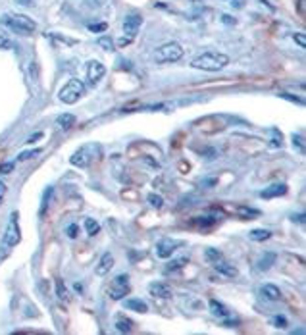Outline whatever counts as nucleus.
I'll use <instances>...</instances> for the list:
<instances>
[{
	"mask_svg": "<svg viewBox=\"0 0 306 335\" xmlns=\"http://www.w3.org/2000/svg\"><path fill=\"white\" fill-rule=\"evenodd\" d=\"M260 295H262L264 299H268V301H279V299H281V291L275 287L274 283L262 285V287H260Z\"/></svg>",
	"mask_w": 306,
	"mask_h": 335,
	"instance_id": "nucleus-14",
	"label": "nucleus"
},
{
	"mask_svg": "<svg viewBox=\"0 0 306 335\" xmlns=\"http://www.w3.org/2000/svg\"><path fill=\"white\" fill-rule=\"evenodd\" d=\"M52 195V187L45 191V197H43V206H41V216H45V212H47V206H49V197Z\"/></svg>",
	"mask_w": 306,
	"mask_h": 335,
	"instance_id": "nucleus-30",
	"label": "nucleus"
},
{
	"mask_svg": "<svg viewBox=\"0 0 306 335\" xmlns=\"http://www.w3.org/2000/svg\"><path fill=\"white\" fill-rule=\"evenodd\" d=\"M285 193H287V185L275 183V185L266 187L264 191L260 193V197H262V199H274V197H281V195H285Z\"/></svg>",
	"mask_w": 306,
	"mask_h": 335,
	"instance_id": "nucleus-13",
	"label": "nucleus"
},
{
	"mask_svg": "<svg viewBox=\"0 0 306 335\" xmlns=\"http://www.w3.org/2000/svg\"><path fill=\"white\" fill-rule=\"evenodd\" d=\"M224 21H226V23H233V19H231V16H224Z\"/></svg>",
	"mask_w": 306,
	"mask_h": 335,
	"instance_id": "nucleus-46",
	"label": "nucleus"
},
{
	"mask_svg": "<svg viewBox=\"0 0 306 335\" xmlns=\"http://www.w3.org/2000/svg\"><path fill=\"white\" fill-rule=\"evenodd\" d=\"M181 245H183V241L168 239V237H166V239L158 241V245H156V256H158V258H170Z\"/></svg>",
	"mask_w": 306,
	"mask_h": 335,
	"instance_id": "nucleus-7",
	"label": "nucleus"
},
{
	"mask_svg": "<svg viewBox=\"0 0 306 335\" xmlns=\"http://www.w3.org/2000/svg\"><path fill=\"white\" fill-rule=\"evenodd\" d=\"M12 170H14V162H4L0 166V174H10Z\"/></svg>",
	"mask_w": 306,
	"mask_h": 335,
	"instance_id": "nucleus-36",
	"label": "nucleus"
},
{
	"mask_svg": "<svg viewBox=\"0 0 306 335\" xmlns=\"http://www.w3.org/2000/svg\"><path fill=\"white\" fill-rule=\"evenodd\" d=\"M146 199H148V202H150V204H152L154 208H162V206H164V199H162L160 195H154V193H152V195H148Z\"/></svg>",
	"mask_w": 306,
	"mask_h": 335,
	"instance_id": "nucleus-26",
	"label": "nucleus"
},
{
	"mask_svg": "<svg viewBox=\"0 0 306 335\" xmlns=\"http://www.w3.org/2000/svg\"><path fill=\"white\" fill-rule=\"evenodd\" d=\"M148 291H150V295L156 297V299H170V297H172L170 285H166V283H162V281L150 283V285H148Z\"/></svg>",
	"mask_w": 306,
	"mask_h": 335,
	"instance_id": "nucleus-10",
	"label": "nucleus"
},
{
	"mask_svg": "<svg viewBox=\"0 0 306 335\" xmlns=\"http://www.w3.org/2000/svg\"><path fill=\"white\" fill-rule=\"evenodd\" d=\"M295 41L299 43V47H301V48H305V47H306V37H305V33H295Z\"/></svg>",
	"mask_w": 306,
	"mask_h": 335,
	"instance_id": "nucleus-37",
	"label": "nucleus"
},
{
	"mask_svg": "<svg viewBox=\"0 0 306 335\" xmlns=\"http://www.w3.org/2000/svg\"><path fill=\"white\" fill-rule=\"evenodd\" d=\"M189 262V258L187 256H181V258H176V260H172L168 266H166V271H176V270H181L185 264Z\"/></svg>",
	"mask_w": 306,
	"mask_h": 335,
	"instance_id": "nucleus-22",
	"label": "nucleus"
},
{
	"mask_svg": "<svg viewBox=\"0 0 306 335\" xmlns=\"http://www.w3.org/2000/svg\"><path fill=\"white\" fill-rule=\"evenodd\" d=\"M87 150H89V146L79 148V150L71 156V164L77 166V168H87V166H89V154H87Z\"/></svg>",
	"mask_w": 306,
	"mask_h": 335,
	"instance_id": "nucleus-16",
	"label": "nucleus"
},
{
	"mask_svg": "<svg viewBox=\"0 0 306 335\" xmlns=\"http://www.w3.org/2000/svg\"><path fill=\"white\" fill-rule=\"evenodd\" d=\"M143 23V17L139 14H131V16H125V21H123V31L127 33L129 37L133 39L137 33H139V27Z\"/></svg>",
	"mask_w": 306,
	"mask_h": 335,
	"instance_id": "nucleus-9",
	"label": "nucleus"
},
{
	"mask_svg": "<svg viewBox=\"0 0 306 335\" xmlns=\"http://www.w3.org/2000/svg\"><path fill=\"white\" fill-rule=\"evenodd\" d=\"M202 183H206V185H214V183H216V179H206V181H202Z\"/></svg>",
	"mask_w": 306,
	"mask_h": 335,
	"instance_id": "nucleus-45",
	"label": "nucleus"
},
{
	"mask_svg": "<svg viewBox=\"0 0 306 335\" xmlns=\"http://www.w3.org/2000/svg\"><path fill=\"white\" fill-rule=\"evenodd\" d=\"M56 124L60 126V129L73 128V126H75V116H73V114H60L58 120H56Z\"/></svg>",
	"mask_w": 306,
	"mask_h": 335,
	"instance_id": "nucleus-18",
	"label": "nucleus"
},
{
	"mask_svg": "<svg viewBox=\"0 0 306 335\" xmlns=\"http://www.w3.org/2000/svg\"><path fill=\"white\" fill-rule=\"evenodd\" d=\"M214 222H216V220H206L204 216H200V218H196V220H194V223H196V225H200V227H208V225H212Z\"/></svg>",
	"mask_w": 306,
	"mask_h": 335,
	"instance_id": "nucleus-35",
	"label": "nucleus"
},
{
	"mask_svg": "<svg viewBox=\"0 0 306 335\" xmlns=\"http://www.w3.org/2000/svg\"><path fill=\"white\" fill-rule=\"evenodd\" d=\"M297 220H299V222H301V223H305V214H299V216H293V222H297Z\"/></svg>",
	"mask_w": 306,
	"mask_h": 335,
	"instance_id": "nucleus-42",
	"label": "nucleus"
},
{
	"mask_svg": "<svg viewBox=\"0 0 306 335\" xmlns=\"http://www.w3.org/2000/svg\"><path fill=\"white\" fill-rule=\"evenodd\" d=\"M123 308L125 310H133V312H146L148 310V304L141 299H125L123 301Z\"/></svg>",
	"mask_w": 306,
	"mask_h": 335,
	"instance_id": "nucleus-17",
	"label": "nucleus"
},
{
	"mask_svg": "<svg viewBox=\"0 0 306 335\" xmlns=\"http://www.w3.org/2000/svg\"><path fill=\"white\" fill-rule=\"evenodd\" d=\"M239 214H241V216H245V218H250V216H258V214H260V212H258V210H252V208H239Z\"/></svg>",
	"mask_w": 306,
	"mask_h": 335,
	"instance_id": "nucleus-32",
	"label": "nucleus"
},
{
	"mask_svg": "<svg viewBox=\"0 0 306 335\" xmlns=\"http://www.w3.org/2000/svg\"><path fill=\"white\" fill-rule=\"evenodd\" d=\"M272 324H274L275 328H281V330H285V328L289 326V322H287L285 316H275V318L272 320Z\"/></svg>",
	"mask_w": 306,
	"mask_h": 335,
	"instance_id": "nucleus-29",
	"label": "nucleus"
},
{
	"mask_svg": "<svg viewBox=\"0 0 306 335\" xmlns=\"http://www.w3.org/2000/svg\"><path fill=\"white\" fill-rule=\"evenodd\" d=\"M206 258H208L210 262H216V260H220L222 258V253L220 251H216V249H206Z\"/></svg>",
	"mask_w": 306,
	"mask_h": 335,
	"instance_id": "nucleus-28",
	"label": "nucleus"
},
{
	"mask_svg": "<svg viewBox=\"0 0 306 335\" xmlns=\"http://www.w3.org/2000/svg\"><path fill=\"white\" fill-rule=\"evenodd\" d=\"M85 95V85L79 79H69L60 91V100L64 104H75Z\"/></svg>",
	"mask_w": 306,
	"mask_h": 335,
	"instance_id": "nucleus-4",
	"label": "nucleus"
},
{
	"mask_svg": "<svg viewBox=\"0 0 306 335\" xmlns=\"http://www.w3.org/2000/svg\"><path fill=\"white\" fill-rule=\"evenodd\" d=\"M293 143H295V146H299V150L301 152H305V144H303V135H293Z\"/></svg>",
	"mask_w": 306,
	"mask_h": 335,
	"instance_id": "nucleus-34",
	"label": "nucleus"
},
{
	"mask_svg": "<svg viewBox=\"0 0 306 335\" xmlns=\"http://www.w3.org/2000/svg\"><path fill=\"white\" fill-rule=\"evenodd\" d=\"M156 62L158 64H172V62H178L183 58V47L179 43H166L162 45L156 54H154Z\"/></svg>",
	"mask_w": 306,
	"mask_h": 335,
	"instance_id": "nucleus-3",
	"label": "nucleus"
},
{
	"mask_svg": "<svg viewBox=\"0 0 306 335\" xmlns=\"http://www.w3.org/2000/svg\"><path fill=\"white\" fill-rule=\"evenodd\" d=\"M56 293H58V299L65 301L67 299V289L64 287V281L62 279H56Z\"/></svg>",
	"mask_w": 306,
	"mask_h": 335,
	"instance_id": "nucleus-25",
	"label": "nucleus"
},
{
	"mask_svg": "<svg viewBox=\"0 0 306 335\" xmlns=\"http://www.w3.org/2000/svg\"><path fill=\"white\" fill-rule=\"evenodd\" d=\"M4 193H6V185H4V183H2V181H0V199H2V197H4Z\"/></svg>",
	"mask_w": 306,
	"mask_h": 335,
	"instance_id": "nucleus-43",
	"label": "nucleus"
},
{
	"mask_svg": "<svg viewBox=\"0 0 306 335\" xmlns=\"http://www.w3.org/2000/svg\"><path fill=\"white\" fill-rule=\"evenodd\" d=\"M43 137V133H35V135H31L29 139H27V143H35V139H41Z\"/></svg>",
	"mask_w": 306,
	"mask_h": 335,
	"instance_id": "nucleus-41",
	"label": "nucleus"
},
{
	"mask_svg": "<svg viewBox=\"0 0 306 335\" xmlns=\"http://www.w3.org/2000/svg\"><path fill=\"white\" fill-rule=\"evenodd\" d=\"M275 258H277V256H275V253H264V255L258 258L256 268L260 271H268L275 264Z\"/></svg>",
	"mask_w": 306,
	"mask_h": 335,
	"instance_id": "nucleus-15",
	"label": "nucleus"
},
{
	"mask_svg": "<svg viewBox=\"0 0 306 335\" xmlns=\"http://www.w3.org/2000/svg\"><path fill=\"white\" fill-rule=\"evenodd\" d=\"M248 237L252 241H266L272 237V231H270V229H252V231L248 233Z\"/></svg>",
	"mask_w": 306,
	"mask_h": 335,
	"instance_id": "nucleus-21",
	"label": "nucleus"
},
{
	"mask_svg": "<svg viewBox=\"0 0 306 335\" xmlns=\"http://www.w3.org/2000/svg\"><path fill=\"white\" fill-rule=\"evenodd\" d=\"M98 47L100 48H104V50H112L114 48V41H112V37H98Z\"/></svg>",
	"mask_w": 306,
	"mask_h": 335,
	"instance_id": "nucleus-24",
	"label": "nucleus"
},
{
	"mask_svg": "<svg viewBox=\"0 0 306 335\" xmlns=\"http://www.w3.org/2000/svg\"><path fill=\"white\" fill-rule=\"evenodd\" d=\"M281 98H289L293 102H299V104H303V100L301 98H297V96H291L289 93H281Z\"/></svg>",
	"mask_w": 306,
	"mask_h": 335,
	"instance_id": "nucleus-40",
	"label": "nucleus"
},
{
	"mask_svg": "<svg viewBox=\"0 0 306 335\" xmlns=\"http://www.w3.org/2000/svg\"><path fill=\"white\" fill-rule=\"evenodd\" d=\"M85 229H87V233H89L91 237H95L98 231H100V225H98L93 218H87V220H85Z\"/></svg>",
	"mask_w": 306,
	"mask_h": 335,
	"instance_id": "nucleus-23",
	"label": "nucleus"
},
{
	"mask_svg": "<svg viewBox=\"0 0 306 335\" xmlns=\"http://www.w3.org/2000/svg\"><path fill=\"white\" fill-rule=\"evenodd\" d=\"M17 4H21V6H29L31 4V0H16Z\"/></svg>",
	"mask_w": 306,
	"mask_h": 335,
	"instance_id": "nucleus-44",
	"label": "nucleus"
},
{
	"mask_svg": "<svg viewBox=\"0 0 306 335\" xmlns=\"http://www.w3.org/2000/svg\"><path fill=\"white\" fill-rule=\"evenodd\" d=\"M10 249H12V247H8L6 243H2V247H0V258H6V256L10 255Z\"/></svg>",
	"mask_w": 306,
	"mask_h": 335,
	"instance_id": "nucleus-38",
	"label": "nucleus"
},
{
	"mask_svg": "<svg viewBox=\"0 0 306 335\" xmlns=\"http://www.w3.org/2000/svg\"><path fill=\"white\" fill-rule=\"evenodd\" d=\"M0 23L4 27H8L10 31L19 33V35H31L37 29V23L31 17L23 16V14H4L0 17Z\"/></svg>",
	"mask_w": 306,
	"mask_h": 335,
	"instance_id": "nucleus-2",
	"label": "nucleus"
},
{
	"mask_svg": "<svg viewBox=\"0 0 306 335\" xmlns=\"http://www.w3.org/2000/svg\"><path fill=\"white\" fill-rule=\"evenodd\" d=\"M87 6H91V8H102V6H104V0H87Z\"/></svg>",
	"mask_w": 306,
	"mask_h": 335,
	"instance_id": "nucleus-39",
	"label": "nucleus"
},
{
	"mask_svg": "<svg viewBox=\"0 0 306 335\" xmlns=\"http://www.w3.org/2000/svg\"><path fill=\"white\" fill-rule=\"evenodd\" d=\"M19 239H21V231H19V225H17V212H12L2 243H6L8 247H16L17 243H19Z\"/></svg>",
	"mask_w": 306,
	"mask_h": 335,
	"instance_id": "nucleus-6",
	"label": "nucleus"
},
{
	"mask_svg": "<svg viewBox=\"0 0 306 335\" xmlns=\"http://www.w3.org/2000/svg\"><path fill=\"white\" fill-rule=\"evenodd\" d=\"M214 264V270L220 271V273H224V275H227V277H237V268L233 266V264H229V262H226V260H216V262H212Z\"/></svg>",
	"mask_w": 306,
	"mask_h": 335,
	"instance_id": "nucleus-12",
	"label": "nucleus"
},
{
	"mask_svg": "<svg viewBox=\"0 0 306 335\" xmlns=\"http://www.w3.org/2000/svg\"><path fill=\"white\" fill-rule=\"evenodd\" d=\"M116 330L122 332V334H129V332L133 330V324H131V320H125L123 316H118V320H116Z\"/></svg>",
	"mask_w": 306,
	"mask_h": 335,
	"instance_id": "nucleus-20",
	"label": "nucleus"
},
{
	"mask_svg": "<svg viewBox=\"0 0 306 335\" xmlns=\"http://www.w3.org/2000/svg\"><path fill=\"white\" fill-rule=\"evenodd\" d=\"M77 231H79V227H77L75 223L67 225V229H65V233H67V237H69V239H75V237H77Z\"/></svg>",
	"mask_w": 306,
	"mask_h": 335,
	"instance_id": "nucleus-31",
	"label": "nucleus"
},
{
	"mask_svg": "<svg viewBox=\"0 0 306 335\" xmlns=\"http://www.w3.org/2000/svg\"><path fill=\"white\" fill-rule=\"evenodd\" d=\"M89 29H91L93 33H100V31H106V29H108V25H106V23H91V25H89Z\"/></svg>",
	"mask_w": 306,
	"mask_h": 335,
	"instance_id": "nucleus-33",
	"label": "nucleus"
},
{
	"mask_svg": "<svg viewBox=\"0 0 306 335\" xmlns=\"http://www.w3.org/2000/svg\"><path fill=\"white\" fill-rule=\"evenodd\" d=\"M210 310H212L214 316H220V318H227L229 316V310L222 303H218V301H210Z\"/></svg>",
	"mask_w": 306,
	"mask_h": 335,
	"instance_id": "nucleus-19",
	"label": "nucleus"
},
{
	"mask_svg": "<svg viewBox=\"0 0 306 335\" xmlns=\"http://www.w3.org/2000/svg\"><path fill=\"white\" fill-rule=\"evenodd\" d=\"M106 75V67L102 62H98V60H91L89 64H87V79L91 85H97L98 81L102 79Z\"/></svg>",
	"mask_w": 306,
	"mask_h": 335,
	"instance_id": "nucleus-8",
	"label": "nucleus"
},
{
	"mask_svg": "<svg viewBox=\"0 0 306 335\" xmlns=\"http://www.w3.org/2000/svg\"><path fill=\"white\" fill-rule=\"evenodd\" d=\"M37 154H41V148H33V150H25V152H19V156H17V160H29L33 158V156H37Z\"/></svg>",
	"mask_w": 306,
	"mask_h": 335,
	"instance_id": "nucleus-27",
	"label": "nucleus"
},
{
	"mask_svg": "<svg viewBox=\"0 0 306 335\" xmlns=\"http://www.w3.org/2000/svg\"><path fill=\"white\" fill-rule=\"evenodd\" d=\"M112 266H114V256L112 253H104V255L100 256V260H98V264H97V275H100V277H104L108 271L112 270Z\"/></svg>",
	"mask_w": 306,
	"mask_h": 335,
	"instance_id": "nucleus-11",
	"label": "nucleus"
},
{
	"mask_svg": "<svg viewBox=\"0 0 306 335\" xmlns=\"http://www.w3.org/2000/svg\"><path fill=\"white\" fill-rule=\"evenodd\" d=\"M131 291V285H129V275L127 273H120L116 275L110 283V289H108V295L112 301H123Z\"/></svg>",
	"mask_w": 306,
	"mask_h": 335,
	"instance_id": "nucleus-5",
	"label": "nucleus"
},
{
	"mask_svg": "<svg viewBox=\"0 0 306 335\" xmlns=\"http://www.w3.org/2000/svg\"><path fill=\"white\" fill-rule=\"evenodd\" d=\"M227 64H229V56L224 52H204L191 62V67L202 69V71H220Z\"/></svg>",
	"mask_w": 306,
	"mask_h": 335,
	"instance_id": "nucleus-1",
	"label": "nucleus"
}]
</instances>
